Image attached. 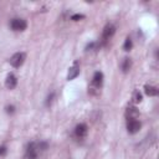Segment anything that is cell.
<instances>
[{
    "mask_svg": "<svg viewBox=\"0 0 159 159\" xmlns=\"http://www.w3.org/2000/svg\"><path fill=\"white\" fill-rule=\"evenodd\" d=\"M82 19H84V15H82V14H75L71 16V20H73V21H80Z\"/></svg>",
    "mask_w": 159,
    "mask_h": 159,
    "instance_id": "9a60e30c",
    "label": "cell"
},
{
    "mask_svg": "<svg viewBox=\"0 0 159 159\" xmlns=\"http://www.w3.org/2000/svg\"><path fill=\"white\" fill-rule=\"evenodd\" d=\"M16 84H17V78H16V76H15L14 73H9L7 77H6V80H5V86H6V88H7V89H14V88L16 87Z\"/></svg>",
    "mask_w": 159,
    "mask_h": 159,
    "instance_id": "9c48e42d",
    "label": "cell"
},
{
    "mask_svg": "<svg viewBox=\"0 0 159 159\" xmlns=\"http://www.w3.org/2000/svg\"><path fill=\"white\" fill-rule=\"evenodd\" d=\"M10 26H11V29H12L14 31H24V30H26V27H27V22H26L24 19L16 17V19H12V20H11Z\"/></svg>",
    "mask_w": 159,
    "mask_h": 159,
    "instance_id": "5b68a950",
    "label": "cell"
},
{
    "mask_svg": "<svg viewBox=\"0 0 159 159\" xmlns=\"http://www.w3.org/2000/svg\"><path fill=\"white\" fill-rule=\"evenodd\" d=\"M53 97H55V93H53V92H52V93H50V94L47 96V99H46V106H50V104H51V102H52Z\"/></svg>",
    "mask_w": 159,
    "mask_h": 159,
    "instance_id": "2e32d148",
    "label": "cell"
},
{
    "mask_svg": "<svg viewBox=\"0 0 159 159\" xmlns=\"http://www.w3.org/2000/svg\"><path fill=\"white\" fill-rule=\"evenodd\" d=\"M14 109H15L14 106H7V107H6V112H7V113H12Z\"/></svg>",
    "mask_w": 159,
    "mask_h": 159,
    "instance_id": "ac0fdd59",
    "label": "cell"
},
{
    "mask_svg": "<svg viewBox=\"0 0 159 159\" xmlns=\"http://www.w3.org/2000/svg\"><path fill=\"white\" fill-rule=\"evenodd\" d=\"M25 58H26V55L24 52H16V53H14L10 57V65L12 67L17 68V67H20L25 62Z\"/></svg>",
    "mask_w": 159,
    "mask_h": 159,
    "instance_id": "3957f363",
    "label": "cell"
},
{
    "mask_svg": "<svg viewBox=\"0 0 159 159\" xmlns=\"http://www.w3.org/2000/svg\"><path fill=\"white\" fill-rule=\"evenodd\" d=\"M87 133H88V127H87V124H84V123H80V124H77L76 125V128H75V135L77 137V138H84L86 135H87Z\"/></svg>",
    "mask_w": 159,
    "mask_h": 159,
    "instance_id": "52a82bcc",
    "label": "cell"
},
{
    "mask_svg": "<svg viewBox=\"0 0 159 159\" xmlns=\"http://www.w3.org/2000/svg\"><path fill=\"white\" fill-rule=\"evenodd\" d=\"M133 47V42H132V39L130 37H127L125 41H124V45H123V48L124 51H130Z\"/></svg>",
    "mask_w": 159,
    "mask_h": 159,
    "instance_id": "4fadbf2b",
    "label": "cell"
},
{
    "mask_svg": "<svg viewBox=\"0 0 159 159\" xmlns=\"http://www.w3.org/2000/svg\"><path fill=\"white\" fill-rule=\"evenodd\" d=\"M142 99H143L142 93H140L139 91H134V93H133V101H134L135 103H139V102H142Z\"/></svg>",
    "mask_w": 159,
    "mask_h": 159,
    "instance_id": "5bb4252c",
    "label": "cell"
},
{
    "mask_svg": "<svg viewBox=\"0 0 159 159\" xmlns=\"http://www.w3.org/2000/svg\"><path fill=\"white\" fill-rule=\"evenodd\" d=\"M144 92L147 96L149 97H154L158 94V88L155 86H152V84H145L144 86Z\"/></svg>",
    "mask_w": 159,
    "mask_h": 159,
    "instance_id": "8fae6325",
    "label": "cell"
},
{
    "mask_svg": "<svg viewBox=\"0 0 159 159\" xmlns=\"http://www.w3.org/2000/svg\"><path fill=\"white\" fill-rule=\"evenodd\" d=\"M78 75H80V65H78L77 61H75L73 65H72V66L70 67V70H68L67 80H68V81H72V80H75Z\"/></svg>",
    "mask_w": 159,
    "mask_h": 159,
    "instance_id": "ba28073f",
    "label": "cell"
},
{
    "mask_svg": "<svg viewBox=\"0 0 159 159\" xmlns=\"http://www.w3.org/2000/svg\"><path fill=\"white\" fill-rule=\"evenodd\" d=\"M140 127H142V123L138 119H130L127 123V129H128V133H130V134L138 133L139 129H140Z\"/></svg>",
    "mask_w": 159,
    "mask_h": 159,
    "instance_id": "8992f818",
    "label": "cell"
},
{
    "mask_svg": "<svg viewBox=\"0 0 159 159\" xmlns=\"http://www.w3.org/2000/svg\"><path fill=\"white\" fill-rule=\"evenodd\" d=\"M102 83H103V73L101 71H97L94 72L93 77H92V83H91V87L88 88V92L94 94V91H98L101 87H102Z\"/></svg>",
    "mask_w": 159,
    "mask_h": 159,
    "instance_id": "6da1fadb",
    "label": "cell"
},
{
    "mask_svg": "<svg viewBox=\"0 0 159 159\" xmlns=\"http://www.w3.org/2000/svg\"><path fill=\"white\" fill-rule=\"evenodd\" d=\"M124 116H125V118H127L128 120H130V119H137V118L139 117V111H138L135 107H128V108L125 109Z\"/></svg>",
    "mask_w": 159,
    "mask_h": 159,
    "instance_id": "30bf717a",
    "label": "cell"
},
{
    "mask_svg": "<svg viewBox=\"0 0 159 159\" xmlns=\"http://www.w3.org/2000/svg\"><path fill=\"white\" fill-rule=\"evenodd\" d=\"M116 34V26L112 25V24H107L102 31V41H103V45L107 43L112 37L113 35Z\"/></svg>",
    "mask_w": 159,
    "mask_h": 159,
    "instance_id": "7a4b0ae2",
    "label": "cell"
},
{
    "mask_svg": "<svg viewBox=\"0 0 159 159\" xmlns=\"http://www.w3.org/2000/svg\"><path fill=\"white\" fill-rule=\"evenodd\" d=\"M37 155H39L37 144H36L35 142L29 143V144H27V148H26L25 158H26V159H37Z\"/></svg>",
    "mask_w": 159,
    "mask_h": 159,
    "instance_id": "277c9868",
    "label": "cell"
},
{
    "mask_svg": "<svg viewBox=\"0 0 159 159\" xmlns=\"http://www.w3.org/2000/svg\"><path fill=\"white\" fill-rule=\"evenodd\" d=\"M120 68H122V71L124 73H127L132 68V60L129 57H124L123 61H122V63H120Z\"/></svg>",
    "mask_w": 159,
    "mask_h": 159,
    "instance_id": "7c38bea8",
    "label": "cell"
},
{
    "mask_svg": "<svg viewBox=\"0 0 159 159\" xmlns=\"http://www.w3.org/2000/svg\"><path fill=\"white\" fill-rule=\"evenodd\" d=\"M6 152H7L6 147H5V145H1V147H0V155H5Z\"/></svg>",
    "mask_w": 159,
    "mask_h": 159,
    "instance_id": "e0dca14e",
    "label": "cell"
}]
</instances>
